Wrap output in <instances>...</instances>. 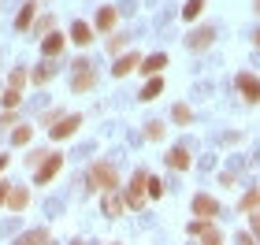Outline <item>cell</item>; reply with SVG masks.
<instances>
[{"label":"cell","mask_w":260,"mask_h":245,"mask_svg":"<svg viewBox=\"0 0 260 245\" xmlns=\"http://www.w3.org/2000/svg\"><path fill=\"white\" fill-rule=\"evenodd\" d=\"M89 186H93V190H101V193H115V190H119V171H115L112 167V163H93V167H89Z\"/></svg>","instance_id":"1"},{"label":"cell","mask_w":260,"mask_h":245,"mask_svg":"<svg viewBox=\"0 0 260 245\" xmlns=\"http://www.w3.org/2000/svg\"><path fill=\"white\" fill-rule=\"evenodd\" d=\"M60 167H63V153H49L38 163V171H34V186H49L60 174Z\"/></svg>","instance_id":"2"},{"label":"cell","mask_w":260,"mask_h":245,"mask_svg":"<svg viewBox=\"0 0 260 245\" xmlns=\"http://www.w3.org/2000/svg\"><path fill=\"white\" fill-rule=\"evenodd\" d=\"M145 186H149V174L145 171H134V179H130V186H126V193H123V201H126V208H141L145 204Z\"/></svg>","instance_id":"3"},{"label":"cell","mask_w":260,"mask_h":245,"mask_svg":"<svg viewBox=\"0 0 260 245\" xmlns=\"http://www.w3.org/2000/svg\"><path fill=\"white\" fill-rule=\"evenodd\" d=\"M93 86H97V71H93L89 60H78L75 63V78H71V89L75 93H89Z\"/></svg>","instance_id":"4"},{"label":"cell","mask_w":260,"mask_h":245,"mask_svg":"<svg viewBox=\"0 0 260 245\" xmlns=\"http://www.w3.org/2000/svg\"><path fill=\"white\" fill-rule=\"evenodd\" d=\"M234 86H238V93L249 104H260V78L256 75H249V71H242L238 78H234Z\"/></svg>","instance_id":"5"},{"label":"cell","mask_w":260,"mask_h":245,"mask_svg":"<svg viewBox=\"0 0 260 245\" xmlns=\"http://www.w3.org/2000/svg\"><path fill=\"white\" fill-rule=\"evenodd\" d=\"M190 208H193V216H197V219H212V216H219V201H216V197H208V193H197Z\"/></svg>","instance_id":"6"},{"label":"cell","mask_w":260,"mask_h":245,"mask_svg":"<svg viewBox=\"0 0 260 245\" xmlns=\"http://www.w3.org/2000/svg\"><path fill=\"white\" fill-rule=\"evenodd\" d=\"M78 126H82V115H63V119L56 123V126H49V134L56 137V142H63V137H71V134L78 130Z\"/></svg>","instance_id":"7"},{"label":"cell","mask_w":260,"mask_h":245,"mask_svg":"<svg viewBox=\"0 0 260 245\" xmlns=\"http://www.w3.org/2000/svg\"><path fill=\"white\" fill-rule=\"evenodd\" d=\"M134 67H141V52H123L119 60H115V67H112V75L115 78H123V75H130Z\"/></svg>","instance_id":"8"},{"label":"cell","mask_w":260,"mask_h":245,"mask_svg":"<svg viewBox=\"0 0 260 245\" xmlns=\"http://www.w3.org/2000/svg\"><path fill=\"white\" fill-rule=\"evenodd\" d=\"M11 212H22V208L30 204V190L26 186H15V190H8V201H4Z\"/></svg>","instance_id":"9"},{"label":"cell","mask_w":260,"mask_h":245,"mask_svg":"<svg viewBox=\"0 0 260 245\" xmlns=\"http://www.w3.org/2000/svg\"><path fill=\"white\" fill-rule=\"evenodd\" d=\"M164 67H168V52H156V56H145L138 71H141V75H160Z\"/></svg>","instance_id":"10"},{"label":"cell","mask_w":260,"mask_h":245,"mask_svg":"<svg viewBox=\"0 0 260 245\" xmlns=\"http://www.w3.org/2000/svg\"><path fill=\"white\" fill-rule=\"evenodd\" d=\"M212 38H216L212 30H193L190 38H186V49H193V52H205L208 45H212Z\"/></svg>","instance_id":"11"},{"label":"cell","mask_w":260,"mask_h":245,"mask_svg":"<svg viewBox=\"0 0 260 245\" xmlns=\"http://www.w3.org/2000/svg\"><path fill=\"white\" fill-rule=\"evenodd\" d=\"M126 212V201H123V197H119V190H115V193H104V216H123Z\"/></svg>","instance_id":"12"},{"label":"cell","mask_w":260,"mask_h":245,"mask_svg":"<svg viewBox=\"0 0 260 245\" xmlns=\"http://www.w3.org/2000/svg\"><path fill=\"white\" fill-rule=\"evenodd\" d=\"M71 41H75L78 49H86V45L93 41V30L86 26V22H75V26H71Z\"/></svg>","instance_id":"13"},{"label":"cell","mask_w":260,"mask_h":245,"mask_svg":"<svg viewBox=\"0 0 260 245\" xmlns=\"http://www.w3.org/2000/svg\"><path fill=\"white\" fill-rule=\"evenodd\" d=\"M60 49H63V33H49V38L41 41V52L49 56V60H52V56H60Z\"/></svg>","instance_id":"14"},{"label":"cell","mask_w":260,"mask_h":245,"mask_svg":"<svg viewBox=\"0 0 260 245\" xmlns=\"http://www.w3.org/2000/svg\"><path fill=\"white\" fill-rule=\"evenodd\" d=\"M160 89H164V78H160V75H152V78L145 82V89L138 93V97H141V100H156V97H160Z\"/></svg>","instance_id":"15"},{"label":"cell","mask_w":260,"mask_h":245,"mask_svg":"<svg viewBox=\"0 0 260 245\" xmlns=\"http://www.w3.org/2000/svg\"><path fill=\"white\" fill-rule=\"evenodd\" d=\"M34 15H38V4H34V0H30V4H22V11L15 15V30H26L34 22Z\"/></svg>","instance_id":"16"},{"label":"cell","mask_w":260,"mask_h":245,"mask_svg":"<svg viewBox=\"0 0 260 245\" xmlns=\"http://www.w3.org/2000/svg\"><path fill=\"white\" fill-rule=\"evenodd\" d=\"M168 163L175 171H190V153H186V149H171L168 153Z\"/></svg>","instance_id":"17"},{"label":"cell","mask_w":260,"mask_h":245,"mask_svg":"<svg viewBox=\"0 0 260 245\" xmlns=\"http://www.w3.org/2000/svg\"><path fill=\"white\" fill-rule=\"evenodd\" d=\"M15 245H49V230H41V227L38 230H26Z\"/></svg>","instance_id":"18"},{"label":"cell","mask_w":260,"mask_h":245,"mask_svg":"<svg viewBox=\"0 0 260 245\" xmlns=\"http://www.w3.org/2000/svg\"><path fill=\"white\" fill-rule=\"evenodd\" d=\"M112 26H115V8H101V11H97V30L108 33Z\"/></svg>","instance_id":"19"},{"label":"cell","mask_w":260,"mask_h":245,"mask_svg":"<svg viewBox=\"0 0 260 245\" xmlns=\"http://www.w3.org/2000/svg\"><path fill=\"white\" fill-rule=\"evenodd\" d=\"M171 119L179 123V126H190L193 123V112H190V104H175V112H171Z\"/></svg>","instance_id":"20"},{"label":"cell","mask_w":260,"mask_h":245,"mask_svg":"<svg viewBox=\"0 0 260 245\" xmlns=\"http://www.w3.org/2000/svg\"><path fill=\"white\" fill-rule=\"evenodd\" d=\"M52 75H56V67H52V63H41V67H38V71H34V75H30V82H34V86H45V82H49Z\"/></svg>","instance_id":"21"},{"label":"cell","mask_w":260,"mask_h":245,"mask_svg":"<svg viewBox=\"0 0 260 245\" xmlns=\"http://www.w3.org/2000/svg\"><path fill=\"white\" fill-rule=\"evenodd\" d=\"M197 238H201V245H223V234H219V230H216V227H212V223H208L205 230H201V234H197Z\"/></svg>","instance_id":"22"},{"label":"cell","mask_w":260,"mask_h":245,"mask_svg":"<svg viewBox=\"0 0 260 245\" xmlns=\"http://www.w3.org/2000/svg\"><path fill=\"white\" fill-rule=\"evenodd\" d=\"M201 11H205V0H186V8H182V19L186 22H193Z\"/></svg>","instance_id":"23"},{"label":"cell","mask_w":260,"mask_h":245,"mask_svg":"<svg viewBox=\"0 0 260 245\" xmlns=\"http://www.w3.org/2000/svg\"><path fill=\"white\" fill-rule=\"evenodd\" d=\"M238 208H242V212H256V208H260V190H249V193L242 197Z\"/></svg>","instance_id":"24"},{"label":"cell","mask_w":260,"mask_h":245,"mask_svg":"<svg viewBox=\"0 0 260 245\" xmlns=\"http://www.w3.org/2000/svg\"><path fill=\"white\" fill-rule=\"evenodd\" d=\"M0 100H4V108L11 112V108H19V104H22V93L19 89H4V93H0Z\"/></svg>","instance_id":"25"},{"label":"cell","mask_w":260,"mask_h":245,"mask_svg":"<svg viewBox=\"0 0 260 245\" xmlns=\"http://www.w3.org/2000/svg\"><path fill=\"white\" fill-rule=\"evenodd\" d=\"M22 86H26V71H22V67H15V71L8 75V89H19V93H22Z\"/></svg>","instance_id":"26"},{"label":"cell","mask_w":260,"mask_h":245,"mask_svg":"<svg viewBox=\"0 0 260 245\" xmlns=\"http://www.w3.org/2000/svg\"><path fill=\"white\" fill-rule=\"evenodd\" d=\"M123 49H126V33H112V38H108V52L123 56Z\"/></svg>","instance_id":"27"},{"label":"cell","mask_w":260,"mask_h":245,"mask_svg":"<svg viewBox=\"0 0 260 245\" xmlns=\"http://www.w3.org/2000/svg\"><path fill=\"white\" fill-rule=\"evenodd\" d=\"M30 137H34V130H30V126H19V130H11V145H26Z\"/></svg>","instance_id":"28"},{"label":"cell","mask_w":260,"mask_h":245,"mask_svg":"<svg viewBox=\"0 0 260 245\" xmlns=\"http://www.w3.org/2000/svg\"><path fill=\"white\" fill-rule=\"evenodd\" d=\"M145 193L152 197V201H156V197H164V182H160V179H152V174H149V186H145Z\"/></svg>","instance_id":"29"},{"label":"cell","mask_w":260,"mask_h":245,"mask_svg":"<svg viewBox=\"0 0 260 245\" xmlns=\"http://www.w3.org/2000/svg\"><path fill=\"white\" fill-rule=\"evenodd\" d=\"M149 142H160V137H164V123H149Z\"/></svg>","instance_id":"30"},{"label":"cell","mask_w":260,"mask_h":245,"mask_svg":"<svg viewBox=\"0 0 260 245\" xmlns=\"http://www.w3.org/2000/svg\"><path fill=\"white\" fill-rule=\"evenodd\" d=\"M208 223H212V219H193V223H190V227H186V230H190V234L197 238V234H201V230H205Z\"/></svg>","instance_id":"31"},{"label":"cell","mask_w":260,"mask_h":245,"mask_svg":"<svg viewBox=\"0 0 260 245\" xmlns=\"http://www.w3.org/2000/svg\"><path fill=\"white\" fill-rule=\"evenodd\" d=\"M249 230L260 238V212H249Z\"/></svg>","instance_id":"32"},{"label":"cell","mask_w":260,"mask_h":245,"mask_svg":"<svg viewBox=\"0 0 260 245\" xmlns=\"http://www.w3.org/2000/svg\"><path fill=\"white\" fill-rule=\"evenodd\" d=\"M234 245H253V234H238V238H234Z\"/></svg>","instance_id":"33"},{"label":"cell","mask_w":260,"mask_h":245,"mask_svg":"<svg viewBox=\"0 0 260 245\" xmlns=\"http://www.w3.org/2000/svg\"><path fill=\"white\" fill-rule=\"evenodd\" d=\"M8 190H11V186H8V182H0V204L8 201Z\"/></svg>","instance_id":"34"},{"label":"cell","mask_w":260,"mask_h":245,"mask_svg":"<svg viewBox=\"0 0 260 245\" xmlns=\"http://www.w3.org/2000/svg\"><path fill=\"white\" fill-rule=\"evenodd\" d=\"M253 45H256V49H260V30H256V33H253Z\"/></svg>","instance_id":"35"},{"label":"cell","mask_w":260,"mask_h":245,"mask_svg":"<svg viewBox=\"0 0 260 245\" xmlns=\"http://www.w3.org/2000/svg\"><path fill=\"white\" fill-rule=\"evenodd\" d=\"M4 167H8V156H0V171H4Z\"/></svg>","instance_id":"36"},{"label":"cell","mask_w":260,"mask_h":245,"mask_svg":"<svg viewBox=\"0 0 260 245\" xmlns=\"http://www.w3.org/2000/svg\"><path fill=\"white\" fill-rule=\"evenodd\" d=\"M256 11H260V0H256Z\"/></svg>","instance_id":"37"},{"label":"cell","mask_w":260,"mask_h":245,"mask_svg":"<svg viewBox=\"0 0 260 245\" xmlns=\"http://www.w3.org/2000/svg\"><path fill=\"white\" fill-rule=\"evenodd\" d=\"M71 245H78V241H71Z\"/></svg>","instance_id":"38"},{"label":"cell","mask_w":260,"mask_h":245,"mask_svg":"<svg viewBox=\"0 0 260 245\" xmlns=\"http://www.w3.org/2000/svg\"><path fill=\"white\" fill-rule=\"evenodd\" d=\"M0 93H4V89H0Z\"/></svg>","instance_id":"39"}]
</instances>
